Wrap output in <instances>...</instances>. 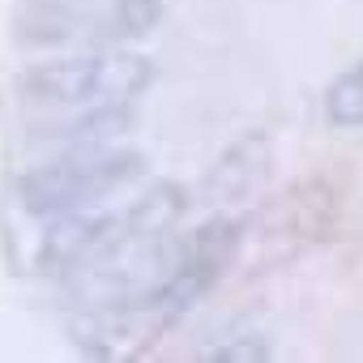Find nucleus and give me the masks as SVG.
<instances>
[{
    "mask_svg": "<svg viewBox=\"0 0 363 363\" xmlns=\"http://www.w3.org/2000/svg\"><path fill=\"white\" fill-rule=\"evenodd\" d=\"M189 210V193L162 179L150 193L116 206V210H103V206H86V210H69V214H56L52 227L43 231L39 240V269L48 274H69L120 244H133V240H150V235H167Z\"/></svg>",
    "mask_w": 363,
    "mask_h": 363,
    "instance_id": "f257e3e1",
    "label": "nucleus"
},
{
    "mask_svg": "<svg viewBox=\"0 0 363 363\" xmlns=\"http://www.w3.org/2000/svg\"><path fill=\"white\" fill-rule=\"evenodd\" d=\"M145 175V158L137 150L116 145H73L52 162L30 167L18 179V201L30 218H56L69 210L103 206Z\"/></svg>",
    "mask_w": 363,
    "mask_h": 363,
    "instance_id": "f03ea898",
    "label": "nucleus"
},
{
    "mask_svg": "<svg viewBox=\"0 0 363 363\" xmlns=\"http://www.w3.org/2000/svg\"><path fill=\"white\" fill-rule=\"evenodd\" d=\"M154 86V60L120 48H90L77 56H56L30 65L18 77V94L35 107H94V103H137Z\"/></svg>",
    "mask_w": 363,
    "mask_h": 363,
    "instance_id": "7ed1b4c3",
    "label": "nucleus"
},
{
    "mask_svg": "<svg viewBox=\"0 0 363 363\" xmlns=\"http://www.w3.org/2000/svg\"><path fill=\"white\" fill-rule=\"evenodd\" d=\"M162 22V0H30L18 13L26 48H120Z\"/></svg>",
    "mask_w": 363,
    "mask_h": 363,
    "instance_id": "20e7f679",
    "label": "nucleus"
},
{
    "mask_svg": "<svg viewBox=\"0 0 363 363\" xmlns=\"http://www.w3.org/2000/svg\"><path fill=\"white\" fill-rule=\"evenodd\" d=\"M240 248H244V227L231 214H214L189 240H179L167 278L154 291H145L150 303L158 308V316L167 325H179V320L189 316V308L201 303L218 286V278L235 265Z\"/></svg>",
    "mask_w": 363,
    "mask_h": 363,
    "instance_id": "39448f33",
    "label": "nucleus"
},
{
    "mask_svg": "<svg viewBox=\"0 0 363 363\" xmlns=\"http://www.w3.org/2000/svg\"><path fill=\"white\" fill-rule=\"evenodd\" d=\"M65 111H69L65 120L39 124L35 137L52 141V145H65V150H73V145H107L111 137L128 133L133 120H137L133 103H94V107H65Z\"/></svg>",
    "mask_w": 363,
    "mask_h": 363,
    "instance_id": "423d86ee",
    "label": "nucleus"
},
{
    "mask_svg": "<svg viewBox=\"0 0 363 363\" xmlns=\"http://www.w3.org/2000/svg\"><path fill=\"white\" fill-rule=\"evenodd\" d=\"M265 171H269V141L261 133H248L206 175V193L214 201H244L261 184V179H265Z\"/></svg>",
    "mask_w": 363,
    "mask_h": 363,
    "instance_id": "0eeeda50",
    "label": "nucleus"
},
{
    "mask_svg": "<svg viewBox=\"0 0 363 363\" xmlns=\"http://www.w3.org/2000/svg\"><path fill=\"white\" fill-rule=\"evenodd\" d=\"M325 116H329L333 128H363V60L329 82Z\"/></svg>",
    "mask_w": 363,
    "mask_h": 363,
    "instance_id": "6e6552de",
    "label": "nucleus"
},
{
    "mask_svg": "<svg viewBox=\"0 0 363 363\" xmlns=\"http://www.w3.org/2000/svg\"><path fill=\"white\" fill-rule=\"evenodd\" d=\"M206 359H214V363H265V359H274V346L257 329H231V333H223V342H214L206 350Z\"/></svg>",
    "mask_w": 363,
    "mask_h": 363,
    "instance_id": "1a4fd4ad",
    "label": "nucleus"
}]
</instances>
